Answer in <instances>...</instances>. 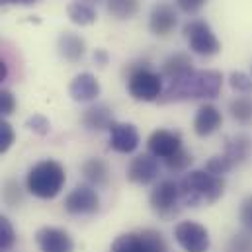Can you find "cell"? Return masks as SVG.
<instances>
[{
  "instance_id": "cell-1",
  "label": "cell",
  "mask_w": 252,
  "mask_h": 252,
  "mask_svg": "<svg viewBox=\"0 0 252 252\" xmlns=\"http://www.w3.org/2000/svg\"><path fill=\"white\" fill-rule=\"evenodd\" d=\"M223 86V74L219 70H188L172 78L166 90L160 94L158 102H182V100H201L217 98Z\"/></svg>"
},
{
  "instance_id": "cell-2",
  "label": "cell",
  "mask_w": 252,
  "mask_h": 252,
  "mask_svg": "<svg viewBox=\"0 0 252 252\" xmlns=\"http://www.w3.org/2000/svg\"><path fill=\"white\" fill-rule=\"evenodd\" d=\"M180 199L191 207H199L203 203H213L223 195L225 182L221 176H213L207 170H191L182 178Z\"/></svg>"
},
{
  "instance_id": "cell-3",
  "label": "cell",
  "mask_w": 252,
  "mask_h": 252,
  "mask_svg": "<svg viewBox=\"0 0 252 252\" xmlns=\"http://www.w3.org/2000/svg\"><path fill=\"white\" fill-rule=\"evenodd\" d=\"M66 176L64 168L57 160H41L37 162L26 178V186L30 189L32 195L41 197V199H53L61 193Z\"/></svg>"
},
{
  "instance_id": "cell-4",
  "label": "cell",
  "mask_w": 252,
  "mask_h": 252,
  "mask_svg": "<svg viewBox=\"0 0 252 252\" xmlns=\"http://www.w3.org/2000/svg\"><path fill=\"white\" fill-rule=\"evenodd\" d=\"M127 90L139 102H155L162 94V76L153 72L147 64L137 66L129 72Z\"/></svg>"
},
{
  "instance_id": "cell-5",
  "label": "cell",
  "mask_w": 252,
  "mask_h": 252,
  "mask_svg": "<svg viewBox=\"0 0 252 252\" xmlns=\"http://www.w3.org/2000/svg\"><path fill=\"white\" fill-rule=\"evenodd\" d=\"M112 252H166V243L158 231L145 229L120 235L112 245Z\"/></svg>"
},
{
  "instance_id": "cell-6",
  "label": "cell",
  "mask_w": 252,
  "mask_h": 252,
  "mask_svg": "<svg viewBox=\"0 0 252 252\" xmlns=\"http://www.w3.org/2000/svg\"><path fill=\"white\" fill-rule=\"evenodd\" d=\"M184 35L188 39L189 49L201 57H213L219 53L221 43L215 37L213 30L209 28V24L201 22V20H193L184 26Z\"/></svg>"
},
{
  "instance_id": "cell-7",
  "label": "cell",
  "mask_w": 252,
  "mask_h": 252,
  "mask_svg": "<svg viewBox=\"0 0 252 252\" xmlns=\"http://www.w3.org/2000/svg\"><path fill=\"white\" fill-rule=\"evenodd\" d=\"M180 186L174 180H162L151 191V207L162 219H170L180 211Z\"/></svg>"
},
{
  "instance_id": "cell-8",
  "label": "cell",
  "mask_w": 252,
  "mask_h": 252,
  "mask_svg": "<svg viewBox=\"0 0 252 252\" xmlns=\"http://www.w3.org/2000/svg\"><path fill=\"white\" fill-rule=\"evenodd\" d=\"M176 243L186 252H207L209 251V233L203 225L195 221H182L174 229Z\"/></svg>"
},
{
  "instance_id": "cell-9",
  "label": "cell",
  "mask_w": 252,
  "mask_h": 252,
  "mask_svg": "<svg viewBox=\"0 0 252 252\" xmlns=\"http://www.w3.org/2000/svg\"><path fill=\"white\" fill-rule=\"evenodd\" d=\"M100 207V197L92 186H76L64 197V209L70 215H92Z\"/></svg>"
},
{
  "instance_id": "cell-10",
  "label": "cell",
  "mask_w": 252,
  "mask_h": 252,
  "mask_svg": "<svg viewBox=\"0 0 252 252\" xmlns=\"http://www.w3.org/2000/svg\"><path fill=\"white\" fill-rule=\"evenodd\" d=\"M158 172H160V166L153 155H139L127 166V180L133 184L145 186L155 182L158 178Z\"/></svg>"
},
{
  "instance_id": "cell-11",
  "label": "cell",
  "mask_w": 252,
  "mask_h": 252,
  "mask_svg": "<svg viewBox=\"0 0 252 252\" xmlns=\"http://www.w3.org/2000/svg\"><path fill=\"white\" fill-rule=\"evenodd\" d=\"M147 147H149V153L155 157V158H170L174 153H178L182 149V139L178 133L174 131H168V129H157L149 141H147Z\"/></svg>"
},
{
  "instance_id": "cell-12",
  "label": "cell",
  "mask_w": 252,
  "mask_h": 252,
  "mask_svg": "<svg viewBox=\"0 0 252 252\" xmlns=\"http://www.w3.org/2000/svg\"><path fill=\"white\" fill-rule=\"evenodd\" d=\"M35 243L41 252H72L74 249L70 235L59 227H41L35 235Z\"/></svg>"
},
{
  "instance_id": "cell-13",
  "label": "cell",
  "mask_w": 252,
  "mask_h": 252,
  "mask_svg": "<svg viewBox=\"0 0 252 252\" xmlns=\"http://www.w3.org/2000/svg\"><path fill=\"white\" fill-rule=\"evenodd\" d=\"M176 24H178V16H176V10L172 4L158 2L153 6L151 16H149V28L155 35H158V37L170 35L174 32Z\"/></svg>"
},
{
  "instance_id": "cell-14",
  "label": "cell",
  "mask_w": 252,
  "mask_h": 252,
  "mask_svg": "<svg viewBox=\"0 0 252 252\" xmlns=\"http://www.w3.org/2000/svg\"><path fill=\"white\" fill-rule=\"evenodd\" d=\"M139 131L131 124H118L114 122V126L110 127V147L116 153L129 155L139 147Z\"/></svg>"
},
{
  "instance_id": "cell-15",
  "label": "cell",
  "mask_w": 252,
  "mask_h": 252,
  "mask_svg": "<svg viewBox=\"0 0 252 252\" xmlns=\"http://www.w3.org/2000/svg\"><path fill=\"white\" fill-rule=\"evenodd\" d=\"M68 94L74 102H92L100 96V82L92 72H80L72 78Z\"/></svg>"
},
{
  "instance_id": "cell-16",
  "label": "cell",
  "mask_w": 252,
  "mask_h": 252,
  "mask_svg": "<svg viewBox=\"0 0 252 252\" xmlns=\"http://www.w3.org/2000/svg\"><path fill=\"white\" fill-rule=\"evenodd\" d=\"M225 158L231 162V166H241L252 157V139L245 133H237L227 139L225 143Z\"/></svg>"
},
{
  "instance_id": "cell-17",
  "label": "cell",
  "mask_w": 252,
  "mask_h": 252,
  "mask_svg": "<svg viewBox=\"0 0 252 252\" xmlns=\"http://www.w3.org/2000/svg\"><path fill=\"white\" fill-rule=\"evenodd\" d=\"M223 124V116L221 112L211 106V104H205L197 110L195 118H193V131L199 135V137H209L213 135Z\"/></svg>"
},
{
  "instance_id": "cell-18",
  "label": "cell",
  "mask_w": 252,
  "mask_h": 252,
  "mask_svg": "<svg viewBox=\"0 0 252 252\" xmlns=\"http://www.w3.org/2000/svg\"><path fill=\"white\" fill-rule=\"evenodd\" d=\"M82 126L86 129H92V131H104V129H110L114 126V116H112V110L104 104L100 106H92L88 110H84L82 114Z\"/></svg>"
},
{
  "instance_id": "cell-19",
  "label": "cell",
  "mask_w": 252,
  "mask_h": 252,
  "mask_svg": "<svg viewBox=\"0 0 252 252\" xmlns=\"http://www.w3.org/2000/svg\"><path fill=\"white\" fill-rule=\"evenodd\" d=\"M59 53H61V57H64L66 61L76 63V61H80L84 57L86 43H84V39L80 35H76L72 32H64V33H61V37H59Z\"/></svg>"
},
{
  "instance_id": "cell-20",
  "label": "cell",
  "mask_w": 252,
  "mask_h": 252,
  "mask_svg": "<svg viewBox=\"0 0 252 252\" xmlns=\"http://www.w3.org/2000/svg\"><path fill=\"white\" fill-rule=\"evenodd\" d=\"M84 178L94 186H106L110 180V168L102 158H88L82 162Z\"/></svg>"
},
{
  "instance_id": "cell-21",
  "label": "cell",
  "mask_w": 252,
  "mask_h": 252,
  "mask_svg": "<svg viewBox=\"0 0 252 252\" xmlns=\"http://www.w3.org/2000/svg\"><path fill=\"white\" fill-rule=\"evenodd\" d=\"M66 12H68L70 22L76 24V26H90V24L96 22V10L90 4H84L80 0L70 2L68 8H66Z\"/></svg>"
},
{
  "instance_id": "cell-22",
  "label": "cell",
  "mask_w": 252,
  "mask_h": 252,
  "mask_svg": "<svg viewBox=\"0 0 252 252\" xmlns=\"http://www.w3.org/2000/svg\"><path fill=\"white\" fill-rule=\"evenodd\" d=\"M229 112H231V118L235 122H239L241 126L252 124V98L251 96H237L235 100H231Z\"/></svg>"
},
{
  "instance_id": "cell-23",
  "label": "cell",
  "mask_w": 252,
  "mask_h": 252,
  "mask_svg": "<svg viewBox=\"0 0 252 252\" xmlns=\"http://www.w3.org/2000/svg\"><path fill=\"white\" fill-rule=\"evenodd\" d=\"M188 70H191V59L186 53H174L162 64V74L168 76L170 80L180 76V74H184V72H188Z\"/></svg>"
},
{
  "instance_id": "cell-24",
  "label": "cell",
  "mask_w": 252,
  "mask_h": 252,
  "mask_svg": "<svg viewBox=\"0 0 252 252\" xmlns=\"http://www.w3.org/2000/svg\"><path fill=\"white\" fill-rule=\"evenodd\" d=\"M139 0H108V12L118 20H129L139 12Z\"/></svg>"
},
{
  "instance_id": "cell-25",
  "label": "cell",
  "mask_w": 252,
  "mask_h": 252,
  "mask_svg": "<svg viewBox=\"0 0 252 252\" xmlns=\"http://www.w3.org/2000/svg\"><path fill=\"white\" fill-rule=\"evenodd\" d=\"M16 243V231L8 217L0 215V252H8Z\"/></svg>"
},
{
  "instance_id": "cell-26",
  "label": "cell",
  "mask_w": 252,
  "mask_h": 252,
  "mask_svg": "<svg viewBox=\"0 0 252 252\" xmlns=\"http://www.w3.org/2000/svg\"><path fill=\"white\" fill-rule=\"evenodd\" d=\"M191 160H193V158H191V155H189L188 151L180 149V151L174 153L170 158H166V168H168L170 172H184L189 164H191Z\"/></svg>"
},
{
  "instance_id": "cell-27",
  "label": "cell",
  "mask_w": 252,
  "mask_h": 252,
  "mask_svg": "<svg viewBox=\"0 0 252 252\" xmlns=\"http://www.w3.org/2000/svg\"><path fill=\"white\" fill-rule=\"evenodd\" d=\"M229 252H252V233H237L229 241Z\"/></svg>"
},
{
  "instance_id": "cell-28",
  "label": "cell",
  "mask_w": 252,
  "mask_h": 252,
  "mask_svg": "<svg viewBox=\"0 0 252 252\" xmlns=\"http://www.w3.org/2000/svg\"><path fill=\"white\" fill-rule=\"evenodd\" d=\"M231 168H233V166H231V162L225 158V155H215V157H211V158L205 162V170H207L209 174H213V176L227 174Z\"/></svg>"
},
{
  "instance_id": "cell-29",
  "label": "cell",
  "mask_w": 252,
  "mask_h": 252,
  "mask_svg": "<svg viewBox=\"0 0 252 252\" xmlns=\"http://www.w3.org/2000/svg\"><path fill=\"white\" fill-rule=\"evenodd\" d=\"M229 82H231V88L233 90H237V92H241V94H251L252 92V78L247 74V72H233L231 74V78H229Z\"/></svg>"
},
{
  "instance_id": "cell-30",
  "label": "cell",
  "mask_w": 252,
  "mask_h": 252,
  "mask_svg": "<svg viewBox=\"0 0 252 252\" xmlns=\"http://www.w3.org/2000/svg\"><path fill=\"white\" fill-rule=\"evenodd\" d=\"M14 139H16L14 127L10 126L6 120H0V155H4L14 145Z\"/></svg>"
},
{
  "instance_id": "cell-31",
  "label": "cell",
  "mask_w": 252,
  "mask_h": 252,
  "mask_svg": "<svg viewBox=\"0 0 252 252\" xmlns=\"http://www.w3.org/2000/svg\"><path fill=\"white\" fill-rule=\"evenodd\" d=\"M16 110V98L10 90H0V120L14 114Z\"/></svg>"
},
{
  "instance_id": "cell-32",
  "label": "cell",
  "mask_w": 252,
  "mask_h": 252,
  "mask_svg": "<svg viewBox=\"0 0 252 252\" xmlns=\"http://www.w3.org/2000/svg\"><path fill=\"white\" fill-rule=\"evenodd\" d=\"M239 217H241V223L243 227L252 233V195L245 197V201L241 203V209H239Z\"/></svg>"
},
{
  "instance_id": "cell-33",
  "label": "cell",
  "mask_w": 252,
  "mask_h": 252,
  "mask_svg": "<svg viewBox=\"0 0 252 252\" xmlns=\"http://www.w3.org/2000/svg\"><path fill=\"white\" fill-rule=\"evenodd\" d=\"M2 197L8 205H16L22 201V191H20V186L16 182H6L4 186V191H2Z\"/></svg>"
},
{
  "instance_id": "cell-34",
  "label": "cell",
  "mask_w": 252,
  "mask_h": 252,
  "mask_svg": "<svg viewBox=\"0 0 252 252\" xmlns=\"http://www.w3.org/2000/svg\"><path fill=\"white\" fill-rule=\"evenodd\" d=\"M26 126L30 127L33 133H37V135H47V133H49V122H47L43 116H33V118H30Z\"/></svg>"
},
{
  "instance_id": "cell-35",
  "label": "cell",
  "mask_w": 252,
  "mask_h": 252,
  "mask_svg": "<svg viewBox=\"0 0 252 252\" xmlns=\"http://www.w3.org/2000/svg\"><path fill=\"white\" fill-rule=\"evenodd\" d=\"M176 4H178V8H180L182 12L193 14V12H197V10L205 4V0H176Z\"/></svg>"
},
{
  "instance_id": "cell-36",
  "label": "cell",
  "mask_w": 252,
  "mask_h": 252,
  "mask_svg": "<svg viewBox=\"0 0 252 252\" xmlns=\"http://www.w3.org/2000/svg\"><path fill=\"white\" fill-rule=\"evenodd\" d=\"M39 0H0V6H6V4H20V6H32V4H37Z\"/></svg>"
},
{
  "instance_id": "cell-37",
  "label": "cell",
  "mask_w": 252,
  "mask_h": 252,
  "mask_svg": "<svg viewBox=\"0 0 252 252\" xmlns=\"http://www.w3.org/2000/svg\"><path fill=\"white\" fill-rule=\"evenodd\" d=\"M94 61L100 64V66H104V64L108 63V53H106L104 49H98V51L94 53Z\"/></svg>"
},
{
  "instance_id": "cell-38",
  "label": "cell",
  "mask_w": 252,
  "mask_h": 252,
  "mask_svg": "<svg viewBox=\"0 0 252 252\" xmlns=\"http://www.w3.org/2000/svg\"><path fill=\"white\" fill-rule=\"evenodd\" d=\"M6 78H8V64L0 59V84H2Z\"/></svg>"
},
{
  "instance_id": "cell-39",
  "label": "cell",
  "mask_w": 252,
  "mask_h": 252,
  "mask_svg": "<svg viewBox=\"0 0 252 252\" xmlns=\"http://www.w3.org/2000/svg\"><path fill=\"white\" fill-rule=\"evenodd\" d=\"M80 2H84V4H90V6H92V4H98V2H102V0H80Z\"/></svg>"
}]
</instances>
